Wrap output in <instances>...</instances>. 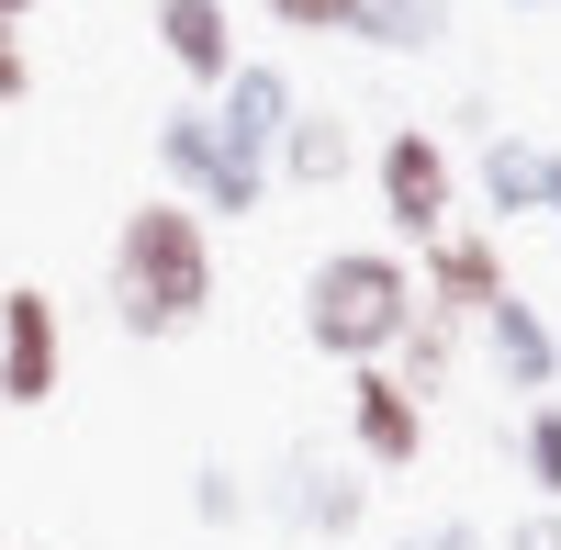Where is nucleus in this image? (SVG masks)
<instances>
[{"label":"nucleus","instance_id":"aec40b11","mask_svg":"<svg viewBox=\"0 0 561 550\" xmlns=\"http://www.w3.org/2000/svg\"><path fill=\"white\" fill-rule=\"evenodd\" d=\"M505 550H561V506H528L517 528H505Z\"/></svg>","mask_w":561,"mask_h":550},{"label":"nucleus","instance_id":"a211bd4d","mask_svg":"<svg viewBox=\"0 0 561 550\" xmlns=\"http://www.w3.org/2000/svg\"><path fill=\"white\" fill-rule=\"evenodd\" d=\"M382 550H494V539H483L472 517H427V528H393Z\"/></svg>","mask_w":561,"mask_h":550},{"label":"nucleus","instance_id":"5701e85b","mask_svg":"<svg viewBox=\"0 0 561 550\" xmlns=\"http://www.w3.org/2000/svg\"><path fill=\"white\" fill-rule=\"evenodd\" d=\"M550 237H561V158H550Z\"/></svg>","mask_w":561,"mask_h":550},{"label":"nucleus","instance_id":"9d476101","mask_svg":"<svg viewBox=\"0 0 561 550\" xmlns=\"http://www.w3.org/2000/svg\"><path fill=\"white\" fill-rule=\"evenodd\" d=\"M147 23H158V57L192 79V102H214L237 79V12L225 0H147Z\"/></svg>","mask_w":561,"mask_h":550},{"label":"nucleus","instance_id":"1a4fd4ad","mask_svg":"<svg viewBox=\"0 0 561 550\" xmlns=\"http://www.w3.org/2000/svg\"><path fill=\"white\" fill-rule=\"evenodd\" d=\"M293 113H304V90H293V68H270V57H237V79L214 90V135H225L248 169H270V158H280Z\"/></svg>","mask_w":561,"mask_h":550},{"label":"nucleus","instance_id":"7ed1b4c3","mask_svg":"<svg viewBox=\"0 0 561 550\" xmlns=\"http://www.w3.org/2000/svg\"><path fill=\"white\" fill-rule=\"evenodd\" d=\"M158 180H169V203H192L203 225H248L270 203V169H248L214 135V102H169L158 113Z\"/></svg>","mask_w":561,"mask_h":550},{"label":"nucleus","instance_id":"f03ea898","mask_svg":"<svg viewBox=\"0 0 561 550\" xmlns=\"http://www.w3.org/2000/svg\"><path fill=\"white\" fill-rule=\"evenodd\" d=\"M415 326V270L393 248H325L304 270V337L325 359H348V371H382Z\"/></svg>","mask_w":561,"mask_h":550},{"label":"nucleus","instance_id":"393cba45","mask_svg":"<svg viewBox=\"0 0 561 550\" xmlns=\"http://www.w3.org/2000/svg\"><path fill=\"white\" fill-rule=\"evenodd\" d=\"M0 550H23V539H0Z\"/></svg>","mask_w":561,"mask_h":550},{"label":"nucleus","instance_id":"f3484780","mask_svg":"<svg viewBox=\"0 0 561 550\" xmlns=\"http://www.w3.org/2000/svg\"><path fill=\"white\" fill-rule=\"evenodd\" d=\"M192 517H203V528H248V517H259V483H248L237 461H203V472H192Z\"/></svg>","mask_w":561,"mask_h":550},{"label":"nucleus","instance_id":"6ab92c4d","mask_svg":"<svg viewBox=\"0 0 561 550\" xmlns=\"http://www.w3.org/2000/svg\"><path fill=\"white\" fill-rule=\"evenodd\" d=\"M348 12H359V0H270L280 34H348Z\"/></svg>","mask_w":561,"mask_h":550},{"label":"nucleus","instance_id":"f8f14e48","mask_svg":"<svg viewBox=\"0 0 561 550\" xmlns=\"http://www.w3.org/2000/svg\"><path fill=\"white\" fill-rule=\"evenodd\" d=\"M550 158H561V147H539V135H517V124H494L483 147H472V192H483V225L550 214Z\"/></svg>","mask_w":561,"mask_h":550},{"label":"nucleus","instance_id":"412c9836","mask_svg":"<svg viewBox=\"0 0 561 550\" xmlns=\"http://www.w3.org/2000/svg\"><path fill=\"white\" fill-rule=\"evenodd\" d=\"M23 90H34V57H23V34H0V113H12Z\"/></svg>","mask_w":561,"mask_h":550},{"label":"nucleus","instance_id":"20e7f679","mask_svg":"<svg viewBox=\"0 0 561 550\" xmlns=\"http://www.w3.org/2000/svg\"><path fill=\"white\" fill-rule=\"evenodd\" d=\"M370 180H382V225L393 237H449L460 225V158H449V135H427V124H393L382 135V158H370Z\"/></svg>","mask_w":561,"mask_h":550},{"label":"nucleus","instance_id":"ddd939ff","mask_svg":"<svg viewBox=\"0 0 561 550\" xmlns=\"http://www.w3.org/2000/svg\"><path fill=\"white\" fill-rule=\"evenodd\" d=\"M348 169H359V135H348V113L304 102V113H293V135H280V158H270V180H293V192H337Z\"/></svg>","mask_w":561,"mask_h":550},{"label":"nucleus","instance_id":"39448f33","mask_svg":"<svg viewBox=\"0 0 561 550\" xmlns=\"http://www.w3.org/2000/svg\"><path fill=\"white\" fill-rule=\"evenodd\" d=\"M57 382H68V314L45 282H12L0 293V404L34 416V404H57Z\"/></svg>","mask_w":561,"mask_h":550},{"label":"nucleus","instance_id":"2eb2a0df","mask_svg":"<svg viewBox=\"0 0 561 550\" xmlns=\"http://www.w3.org/2000/svg\"><path fill=\"white\" fill-rule=\"evenodd\" d=\"M382 371L415 393V404H427V393H449V371H460V326H449V314H427V303H415V326H404V348L382 359Z\"/></svg>","mask_w":561,"mask_h":550},{"label":"nucleus","instance_id":"6e6552de","mask_svg":"<svg viewBox=\"0 0 561 550\" xmlns=\"http://www.w3.org/2000/svg\"><path fill=\"white\" fill-rule=\"evenodd\" d=\"M348 461L359 472H415L427 461V404L393 371H348Z\"/></svg>","mask_w":561,"mask_h":550},{"label":"nucleus","instance_id":"4468645a","mask_svg":"<svg viewBox=\"0 0 561 550\" xmlns=\"http://www.w3.org/2000/svg\"><path fill=\"white\" fill-rule=\"evenodd\" d=\"M460 0H359L348 12V45H382V57H427V45H449Z\"/></svg>","mask_w":561,"mask_h":550},{"label":"nucleus","instance_id":"b1692460","mask_svg":"<svg viewBox=\"0 0 561 550\" xmlns=\"http://www.w3.org/2000/svg\"><path fill=\"white\" fill-rule=\"evenodd\" d=\"M505 12H561V0H505Z\"/></svg>","mask_w":561,"mask_h":550},{"label":"nucleus","instance_id":"f257e3e1","mask_svg":"<svg viewBox=\"0 0 561 550\" xmlns=\"http://www.w3.org/2000/svg\"><path fill=\"white\" fill-rule=\"evenodd\" d=\"M214 225L192 203H169L147 192L124 225H113V326L135 348H169V337H192L203 314H214Z\"/></svg>","mask_w":561,"mask_h":550},{"label":"nucleus","instance_id":"423d86ee","mask_svg":"<svg viewBox=\"0 0 561 550\" xmlns=\"http://www.w3.org/2000/svg\"><path fill=\"white\" fill-rule=\"evenodd\" d=\"M259 506L293 539H359L370 528V483H359V461H337V449H293V461L270 472Z\"/></svg>","mask_w":561,"mask_h":550},{"label":"nucleus","instance_id":"4be33fe9","mask_svg":"<svg viewBox=\"0 0 561 550\" xmlns=\"http://www.w3.org/2000/svg\"><path fill=\"white\" fill-rule=\"evenodd\" d=\"M34 12H45V0H0V34H23V23H34Z\"/></svg>","mask_w":561,"mask_h":550},{"label":"nucleus","instance_id":"0eeeda50","mask_svg":"<svg viewBox=\"0 0 561 550\" xmlns=\"http://www.w3.org/2000/svg\"><path fill=\"white\" fill-rule=\"evenodd\" d=\"M517 293L505 282V248H494V225H449V237L415 248V303L449 314V326H483V314Z\"/></svg>","mask_w":561,"mask_h":550},{"label":"nucleus","instance_id":"dca6fc26","mask_svg":"<svg viewBox=\"0 0 561 550\" xmlns=\"http://www.w3.org/2000/svg\"><path fill=\"white\" fill-rule=\"evenodd\" d=\"M517 472L539 483V506H561V393L517 416Z\"/></svg>","mask_w":561,"mask_h":550},{"label":"nucleus","instance_id":"9b49d317","mask_svg":"<svg viewBox=\"0 0 561 550\" xmlns=\"http://www.w3.org/2000/svg\"><path fill=\"white\" fill-rule=\"evenodd\" d=\"M483 359H494V382H505V393H528V404L561 393V326H550L528 293H505V303L483 314Z\"/></svg>","mask_w":561,"mask_h":550}]
</instances>
